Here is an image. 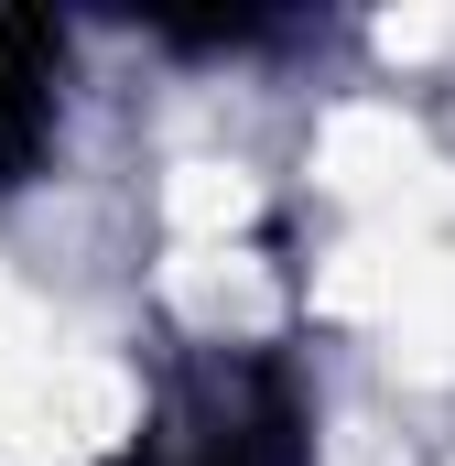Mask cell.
I'll use <instances>...</instances> for the list:
<instances>
[{
    "label": "cell",
    "mask_w": 455,
    "mask_h": 466,
    "mask_svg": "<svg viewBox=\"0 0 455 466\" xmlns=\"http://www.w3.org/2000/svg\"><path fill=\"white\" fill-rule=\"evenodd\" d=\"M55 130H66V33L0 11V185H22Z\"/></svg>",
    "instance_id": "6da1fadb"
}]
</instances>
